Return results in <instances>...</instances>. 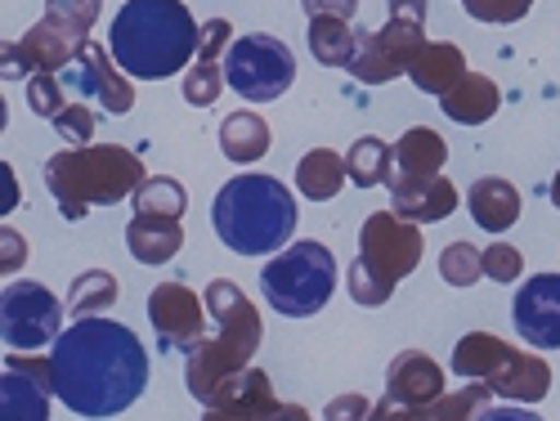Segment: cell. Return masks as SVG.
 I'll return each instance as SVG.
<instances>
[{
	"label": "cell",
	"instance_id": "32",
	"mask_svg": "<svg viewBox=\"0 0 560 421\" xmlns=\"http://www.w3.org/2000/svg\"><path fill=\"white\" fill-rule=\"evenodd\" d=\"M346 166H350V184H359V189H377V184H390V175H395V149L377 135H363L350 144Z\"/></svg>",
	"mask_w": 560,
	"mask_h": 421
},
{
	"label": "cell",
	"instance_id": "16",
	"mask_svg": "<svg viewBox=\"0 0 560 421\" xmlns=\"http://www.w3.org/2000/svg\"><path fill=\"white\" fill-rule=\"evenodd\" d=\"M184 354H189V359H184V386H189V395H194L202 408H207V399L215 395V386H220L224 377L252 367V354L238 350V346H229L220 332L207 337V341H198L194 350H184Z\"/></svg>",
	"mask_w": 560,
	"mask_h": 421
},
{
	"label": "cell",
	"instance_id": "39",
	"mask_svg": "<svg viewBox=\"0 0 560 421\" xmlns=\"http://www.w3.org/2000/svg\"><path fill=\"white\" fill-rule=\"evenodd\" d=\"M55 130H59V139H63V144H72V149H85L90 139H95V113L85 108V100H77V104H68V108L55 117Z\"/></svg>",
	"mask_w": 560,
	"mask_h": 421
},
{
	"label": "cell",
	"instance_id": "20",
	"mask_svg": "<svg viewBox=\"0 0 560 421\" xmlns=\"http://www.w3.org/2000/svg\"><path fill=\"white\" fill-rule=\"evenodd\" d=\"M462 77H466V55L453 40H427L408 68V81L422 90V95H435V100H444Z\"/></svg>",
	"mask_w": 560,
	"mask_h": 421
},
{
	"label": "cell",
	"instance_id": "4",
	"mask_svg": "<svg viewBox=\"0 0 560 421\" xmlns=\"http://www.w3.org/2000/svg\"><path fill=\"white\" fill-rule=\"evenodd\" d=\"M149 179L139 153L121 144H85L63 149L45 162V189L55 194L63 220H85L90 207H117L135 198V189Z\"/></svg>",
	"mask_w": 560,
	"mask_h": 421
},
{
	"label": "cell",
	"instance_id": "19",
	"mask_svg": "<svg viewBox=\"0 0 560 421\" xmlns=\"http://www.w3.org/2000/svg\"><path fill=\"white\" fill-rule=\"evenodd\" d=\"M390 211L412 220V224H435L457 211V189L453 179L431 175V179H390Z\"/></svg>",
	"mask_w": 560,
	"mask_h": 421
},
{
	"label": "cell",
	"instance_id": "31",
	"mask_svg": "<svg viewBox=\"0 0 560 421\" xmlns=\"http://www.w3.org/2000/svg\"><path fill=\"white\" fill-rule=\"evenodd\" d=\"M121 296V283L108 273V269H85L72 278V288H68V314L72 318H100L117 305Z\"/></svg>",
	"mask_w": 560,
	"mask_h": 421
},
{
	"label": "cell",
	"instance_id": "26",
	"mask_svg": "<svg viewBox=\"0 0 560 421\" xmlns=\"http://www.w3.org/2000/svg\"><path fill=\"white\" fill-rule=\"evenodd\" d=\"M440 104H444V117L457 121V126H485L502 108V90L480 72H466Z\"/></svg>",
	"mask_w": 560,
	"mask_h": 421
},
{
	"label": "cell",
	"instance_id": "13",
	"mask_svg": "<svg viewBox=\"0 0 560 421\" xmlns=\"http://www.w3.org/2000/svg\"><path fill=\"white\" fill-rule=\"evenodd\" d=\"M72 85L81 100H95L100 108H108L113 117L135 108V85L121 72V63L104 50L100 40H81V50L72 59Z\"/></svg>",
	"mask_w": 560,
	"mask_h": 421
},
{
	"label": "cell",
	"instance_id": "33",
	"mask_svg": "<svg viewBox=\"0 0 560 421\" xmlns=\"http://www.w3.org/2000/svg\"><path fill=\"white\" fill-rule=\"evenodd\" d=\"M135 215H171L179 220L189 211V194H184V184L175 175H149L144 184L135 189Z\"/></svg>",
	"mask_w": 560,
	"mask_h": 421
},
{
	"label": "cell",
	"instance_id": "38",
	"mask_svg": "<svg viewBox=\"0 0 560 421\" xmlns=\"http://www.w3.org/2000/svg\"><path fill=\"white\" fill-rule=\"evenodd\" d=\"M480 260H485V278H493V283H502V288L521 283V273H525V256L511 243H489L480 252Z\"/></svg>",
	"mask_w": 560,
	"mask_h": 421
},
{
	"label": "cell",
	"instance_id": "5",
	"mask_svg": "<svg viewBox=\"0 0 560 421\" xmlns=\"http://www.w3.org/2000/svg\"><path fill=\"white\" fill-rule=\"evenodd\" d=\"M422 229L395 211H372L359 229V260L350 265V296L363 309H382L399 278H408L422 265Z\"/></svg>",
	"mask_w": 560,
	"mask_h": 421
},
{
	"label": "cell",
	"instance_id": "22",
	"mask_svg": "<svg viewBox=\"0 0 560 421\" xmlns=\"http://www.w3.org/2000/svg\"><path fill=\"white\" fill-rule=\"evenodd\" d=\"M466 207H471V220L489 233H506L511 224L521 220V189L502 175H485L471 184V194H466Z\"/></svg>",
	"mask_w": 560,
	"mask_h": 421
},
{
	"label": "cell",
	"instance_id": "35",
	"mask_svg": "<svg viewBox=\"0 0 560 421\" xmlns=\"http://www.w3.org/2000/svg\"><path fill=\"white\" fill-rule=\"evenodd\" d=\"M224 85H229L224 72H220L215 63H202V59H198L189 72H184V100H189L194 108H211V104L224 95Z\"/></svg>",
	"mask_w": 560,
	"mask_h": 421
},
{
	"label": "cell",
	"instance_id": "48",
	"mask_svg": "<svg viewBox=\"0 0 560 421\" xmlns=\"http://www.w3.org/2000/svg\"><path fill=\"white\" fill-rule=\"evenodd\" d=\"M390 14H399V19H417V23H427V0H390Z\"/></svg>",
	"mask_w": 560,
	"mask_h": 421
},
{
	"label": "cell",
	"instance_id": "3",
	"mask_svg": "<svg viewBox=\"0 0 560 421\" xmlns=\"http://www.w3.org/2000/svg\"><path fill=\"white\" fill-rule=\"evenodd\" d=\"M296 194L273 175H233L211 202V229L233 256H273L296 233Z\"/></svg>",
	"mask_w": 560,
	"mask_h": 421
},
{
	"label": "cell",
	"instance_id": "21",
	"mask_svg": "<svg viewBox=\"0 0 560 421\" xmlns=\"http://www.w3.org/2000/svg\"><path fill=\"white\" fill-rule=\"evenodd\" d=\"M126 247L139 265H166L184 252V224L171 215H135L126 224Z\"/></svg>",
	"mask_w": 560,
	"mask_h": 421
},
{
	"label": "cell",
	"instance_id": "29",
	"mask_svg": "<svg viewBox=\"0 0 560 421\" xmlns=\"http://www.w3.org/2000/svg\"><path fill=\"white\" fill-rule=\"evenodd\" d=\"M220 153L229 162H238V166L260 162L269 153V121L260 113H252V108L224 117V126H220Z\"/></svg>",
	"mask_w": 560,
	"mask_h": 421
},
{
	"label": "cell",
	"instance_id": "10",
	"mask_svg": "<svg viewBox=\"0 0 560 421\" xmlns=\"http://www.w3.org/2000/svg\"><path fill=\"white\" fill-rule=\"evenodd\" d=\"M50 359H32L23 350L5 354V377H0V421H50L55 404Z\"/></svg>",
	"mask_w": 560,
	"mask_h": 421
},
{
	"label": "cell",
	"instance_id": "7",
	"mask_svg": "<svg viewBox=\"0 0 560 421\" xmlns=\"http://www.w3.org/2000/svg\"><path fill=\"white\" fill-rule=\"evenodd\" d=\"M224 81L233 95H243L247 104H273L278 95H288L296 81V55L269 32L238 36L224 55Z\"/></svg>",
	"mask_w": 560,
	"mask_h": 421
},
{
	"label": "cell",
	"instance_id": "17",
	"mask_svg": "<svg viewBox=\"0 0 560 421\" xmlns=\"http://www.w3.org/2000/svg\"><path fill=\"white\" fill-rule=\"evenodd\" d=\"M493 390L489 382H466L462 390H444L435 404L427 408H404L395 399H382V404H372V417L368 421H476L485 408H489Z\"/></svg>",
	"mask_w": 560,
	"mask_h": 421
},
{
	"label": "cell",
	"instance_id": "40",
	"mask_svg": "<svg viewBox=\"0 0 560 421\" xmlns=\"http://www.w3.org/2000/svg\"><path fill=\"white\" fill-rule=\"evenodd\" d=\"M462 10L476 23H521L534 10V0H462Z\"/></svg>",
	"mask_w": 560,
	"mask_h": 421
},
{
	"label": "cell",
	"instance_id": "1",
	"mask_svg": "<svg viewBox=\"0 0 560 421\" xmlns=\"http://www.w3.org/2000/svg\"><path fill=\"white\" fill-rule=\"evenodd\" d=\"M50 382L68 412L104 421L149 390V350L126 323L77 318L50 350Z\"/></svg>",
	"mask_w": 560,
	"mask_h": 421
},
{
	"label": "cell",
	"instance_id": "25",
	"mask_svg": "<svg viewBox=\"0 0 560 421\" xmlns=\"http://www.w3.org/2000/svg\"><path fill=\"white\" fill-rule=\"evenodd\" d=\"M273 382H269V372L260 367H243V372H233V377H224L215 386V395L207 399V408H224V412H243V417H265L273 408Z\"/></svg>",
	"mask_w": 560,
	"mask_h": 421
},
{
	"label": "cell",
	"instance_id": "27",
	"mask_svg": "<svg viewBox=\"0 0 560 421\" xmlns=\"http://www.w3.org/2000/svg\"><path fill=\"white\" fill-rule=\"evenodd\" d=\"M516 354L502 337L493 332H471V337H462L457 350H453V372L466 382H493L498 372L506 367V359Z\"/></svg>",
	"mask_w": 560,
	"mask_h": 421
},
{
	"label": "cell",
	"instance_id": "30",
	"mask_svg": "<svg viewBox=\"0 0 560 421\" xmlns=\"http://www.w3.org/2000/svg\"><path fill=\"white\" fill-rule=\"evenodd\" d=\"M354 50H359V32L350 27V19H332V14L310 19V55L323 68H350Z\"/></svg>",
	"mask_w": 560,
	"mask_h": 421
},
{
	"label": "cell",
	"instance_id": "28",
	"mask_svg": "<svg viewBox=\"0 0 560 421\" xmlns=\"http://www.w3.org/2000/svg\"><path fill=\"white\" fill-rule=\"evenodd\" d=\"M346 179H350V166L332 149H314L296 162V194L310 202H332L346 189Z\"/></svg>",
	"mask_w": 560,
	"mask_h": 421
},
{
	"label": "cell",
	"instance_id": "9",
	"mask_svg": "<svg viewBox=\"0 0 560 421\" xmlns=\"http://www.w3.org/2000/svg\"><path fill=\"white\" fill-rule=\"evenodd\" d=\"M422 45H427V23L390 14V23L382 32H359V50H354V63L346 72L359 85H386L395 77H408Z\"/></svg>",
	"mask_w": 560,
	"mask_h": 421
},
{
	"label": "cell",
	"instance_id": "8",
	"mask_svg": "<svg viewBox=\"0 0 560 421\" xmlns=\"http://www.w3.org/2000/svg\"><path fill=\"white\" fill-rule=\"evenodd\" d=\"M63 314L68 301H59L50 288L32 283V278H14L5 283V296H0V337H5V350H40L63 337Z\"/></svg>",
	"mask_w": 560,
	"mask_h": 421
},
{
	"label": "cell",
	"instance_id": "45",
	"mask_svg": "<svg viewBox=\"0 0 560 421\" xmlns=\"http://www.w3.org/2000/svg\"><path fill=\"white\" fill-rule=\"evenodd\" d=\"M0 207H5V215L19 207V175H14V166H10V162L0 166Z\"/></svg>",
	"mask_w": 560,
	"mask_h": 421
},
{
	"label": "cell",
	"instance_id": "11",
	"mask_svg": "<svg viewBox=\"0 0 560 421\" xmlns=\"http://www.w3.org/2000/svg\"><path fill=\"white\" fill-rule=\"evenodd\" d=\"M207 296H194L184 283H158L149 292V323L166 350H194L207 341Z\"/></svg>",
	"mask_w": 560,
	"mask_h": 421
},
{
	"label": "cell",
	"instance_id": "46",
	"mask_svg": "<svg viewBox=\"0 0 560 421\" xmlns=\"http://www.w3.org/2000/svg\"><path fill=\"white\" fill-rule=\"evenodd\" d=\"M476 421H542V417L529 412V408H511V404H506V408H485Z\"/></svg>",
	"mask_w": 560,
	"mask_h": 421
},
{
	"label": "cell",
	"instance_id": "44",
	"mask_svg": "<svg viewBox=\"0 0 560 421\" xmlns=\"http://www.w3.org/2000/svg\"><path fill=\"white\" fill-rule=\"evenodd\" d=\"M301 5H305V14H310V19H318V14H332V19H354L359 0H301Z\"/></svg>",
	"mask_w": 560,
	"mask_h": 421
},
{
	"label": "cell",
	"instance_id": "14",
	"mask_svg": "<svg viewBox=\"0 0 560 421\" xmlns=\"http://www.w3.org/2000/svg\"><path fill=\"white\" fill-rule=\"evenodd\" d=\"M516 332L534 350H560V273H534L516 292Z\"/></svg>",
	"mask_w": 560,
	"mask_h": 421
},
{
	"label": "cell",
	"instance_id": "47",
	"mask_svg": "<svg viewBox=\"0 0 560 421\" xmlns=\"http://www.w3.org/2000/svg\"><path fill=\"white\" fill-rule=\"evenodd\" d=\"M256 421H314L310 417V408H301V404H273L265 417H256Z\"/></svg>",
	"mask_w": 560,
	"mask_h": 421
},
{
	"label": "cell",
	"instance_id": "36",
	"mask_svg": "<svg viewBox=\"0 0 560 421\" xmlns=\"http://www.w3.org/2000/svg\"><path fill=\"white\" fill-rule=\"evenodd\" d=\"M27 108H32L36 117H50V121L68 108V95H63L59 72H36V77L27 81Z\"/></svg>",
	"mask_w": 560,
	"mask_h": 421
},
{
	"label": "cell",
	"instance_id": "43",
	"mask_svg": "<svg viewBox=\"0 0 560 421\" xmlns=\"http://www.w3.org/2000/svg\"><path fill=\"white\" fill-rule=\"evenodd\" d=\"M229 36H233L229 19H211V23H202V45H198V59H202V63H215Z\"/></svg>",
	"mask_w": 560,
	"mask_h": 421
},
{
	"label": "cell",
	"instance_id": "12",
	"mask_svg": "<svg viewBox=\"0 0 560 421\" xmlns=\"http://www.w3.org/2000/svg\"><path fill=\"white\" fill-rule=\"evenodd\" d=\"M77 50H81V40L59 19L45 14L14 45H5V81L36 77V72H63L77 59Z\"/></svg>",
	"mask_w": 560,
	"mask_h": 421
},
{
	"label": "cell",
	"instance_id": "18",
	"mask_svg": "<svg viewBox=\"0 0 560 421\" xmlns=\"http://www.w3.org/2000/svg\"><path fill=\"white\" fill-rule=\"evenodd\" d=\"M444 395V367L422 350H399L386 367V399L404 408H427Z\"/></svg>",
	"mask_w": 560,
	"mask_h": 421
},
{
	"label": "cell",
	"instance_id": "49",
	"mask_svg": "<svg viewBox=\"0 0 560 421\" xmlns=\"http://www.w3.org/2000/svg\"><path fill=\"white\" fill-rule=\"evenodd\" d=\"M202 421H256V417H243V412H224V408H207Z\"/></svg>",
	"mask_w": 560,
	"mask_h": 421
},
{
	"label": "cell",
	"instance_id": "24",
	"mask_svg": "<svg viewBox=\"0 0 560 421\" xmlns=\"http://www.w3.org/2000/svg\"><path fill=\"white\" fill-rule=\"evenodd\" d=\"M444 162H448L444 135L431 126H412L395 144V175L390 179H431V175H444Z\"/></svg>",
	"mask_w": 560,
	"mask_h": 421
},
{
	"label": "cell",
	"instance_id": "50",
	"mask_svg": "<svg viewBox=\"0 0 560 421\" xmlns=\"http://www.w3.org/2000/svg\"><path fill=\"white\" fill-rule=\"evenodd\" d=\"M551 207H560V171H556V179H551Z\"/></svg>",
	"mask_w": 560,
	"mask_h": 421
},
{
	"label": "cell",
	"instance_id": "6",
	"mask_svg": "<svg viewBox=\"0 0 560 421\" xmlns=\"http://www.w3.org/2000/svg\"><path fill=\"white\" fill-rule=\"evenodd\" d=\"M332 288H337V256L314 238H296L260 269V296L288 318L318 314L332 301Z\"/></svg>",
	"mask_w": 560,
	"mask_h": 421
},
{
	"label": "cell",
	"instance_id": "23",
	"mask_svg": "<svg viewBox=\"0 0 560 421\" xmlns=\"http://www.w3.org/2000/svg\"><path fill=\"white\" fill-rule=\"evenodd\" d=\"M489 390L498 399H511V404H538L551 390V363L529 354V350H516L506 359V367L489 382Z\"/></svg>",
	"mask_w": 560,
	"mask_h": 421
},
{
	"label": "cell",
	"instance_id": "2",
	"mask_svg": "<svg viewBox=\"0 0 560 421\" xmlns=\"http://www.w3.org/2000/svg\"><path fill=\"white\" fill-rule=\"evenodd\" d=\"M202 23L184 0H126L108 27V50L126 77L166 81L198 59Z\"/></svg>",
	"mask_w": 560,
	"mask_h": 421
},
{
	"label": "cell",
	"instance_id": "37",
	"mask_svg": "<svg viewBox=\"0 0 560 421\" xmlns=\"http://www.w3.org/2000/svg\"><path fill=\"white\" fill-rule=\"evenodd\" d=\"M100 5L104 0H50V19H59L77 40H90V27L100 23Z\"/></svg>",
	"mask_w": 560,
	"mask_h": 421
},
{
	"label": "cell",
	"instance_id": "41",
	"mask_svg": "<svg viewBox=\"0 0 560 421\" xmlns=\"http://www.w3.org/2000/svg\"><path fill=\"white\" fill-rule=\"evenodd\" d=\"M368 417H372V404H368V395H359V390L332 395V404L323 408V421H368Z\"/></svg>",
	"mask_w": 560,
	"mask_h": 421
},
{
	"label": "cell",
	"instance_id": "34",
	"mask_svg": "<svg viewBox=\"0 0 560 421\" xmlns=\"http://www.w3.org/2000/svg\"><path fill=\"white\" fill-rule=\"evenodd\" d=\"M485 247H471V243H448L440 252V278L448 288H476L485 278V260H480Z\"/></svg>",
	"mask_w": 560,
	"mask_h": 421
},
{
	"label": "cell",
	"instance_id": "15",
	"mask_svg": "<svg viewBox=\"0 0 560 421\" xmlns=\"http://www.w3.org/2000/svg\"><path fill=\"white\" fill-rule=\"evenodd\" d=\"M207 309L215 318V332L229 346H238L256 359V350L265 341V323H260V309L247 301V292L233 283V278H211L207 283Z\"/></svg>",
	"mask_w": 560,
	"mask_h": 421
},
{
	"label": "cell",
	"instance_id": "42",
	"mask_svg": "<svg viewBox=\"0 0 560 421\" xmlns=\"http://www.w3.org/2000/svg\"><path fill=\"white\" fill-rule=\"evenodd\" d=\"M23 265H27V243H23V233H14V229L5 224V229H0V278L10 283V278H14Z\"/></svg>",
	"mask_w": 560,
	"mask_h": 421
}]
</instances>
